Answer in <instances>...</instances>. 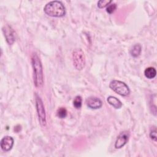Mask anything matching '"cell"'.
<instances>
[{
	"instance_id": "cell-8",
	"label": "cell",
	"mask_w": 157,
	"mask_h": 157,
	"mask_svg": "<svg viewBox=\"0 0 157 157\" xmlns=\"http://www.w3.org/2000/svg\"><path fill=\"white\" fill-rule=\"evenodd\" d=\"M86 104L87 106L93 109H97L100 108L102 102L101 100L96 97H90L86 100Z\"/></svg>"
},
{
	"instance_id": "cell-12",
	"label": "cell",
	"mask_w": 157,
	"mask_h": 157,
	"mask_svg": "<svg viewBox=\"0 0 157 157\" xmlns=\"http://www.w3.org/2000/svg\"><path fill=\"white\" fill-rule=\"evenodd\" d=\"M141 49H142V47L140 44H137L134 45L130 52L131 56H132L133 57L138 56L141 52Z\"/></svg>"
},
{
	"instance_id": "cell-3",
	"label": "cell",
	"mask_w": 157,
	"mask_h": 157,
	"mask_svg": "<svg viewBox=\"0 0 157 157\" xmlns=\"http://www.w3.org/2000/svg\"><path fill=\"white\" fill-rule=\"evenodd\" d=\"M73 64L76 69L82 70L85 66V56L81 48H76L72 52Z\"/></svg>"
},
{
	"instance_id": "cell-9",
	"label": "cell",
	"mask_w": 157,
	"mask_h": 157,
	"mask_svg": "<svg viewBox=\"0 0 157 157\" xmlns=\"http://www.w3.org/2000/svg\"><path fill=\"white\" fill-rule=\"evenodd\" d=\"M3 31L4 33V36L6 37L7 42L9 45H12L15 41V36L13 31L10 28V27L7 26L3 28Z\"/></svg>"
},
{
	"instance_id": "cell-2",
	"label": "cell",
	"mask_w": 157,
	"mask_h": 157,
	"mask_svg": "<svg viewBox=\"0 0 157 157\" xmlns=\"http://www.w3.org/2000/svg\"><path fill=\"white\" fill-rule=\"evenodd\" d=\"M45 13L50 17H61L65 15V7L61 1H53L48 2L44 7Z\"/></svg>"
},
{
	"instance_id": "cell-10",
	"label": "cell",
	"mask_w": 157,
	"mask_h": 157,
	"mask_svg": "<svg viewBox=\"0 0 157 157\" xmlns=\"http://www.w3.org/2000/svg\"><path fill=\"white\" fill-rule=\"evenodd\" d=\"M107 101L109 104L112 105L115 109H120L122 106L121 102L118 99H117L114 96H109L107 99Z\"/></svg>"
},
{
	"instance_id": "cell-17",
	"label": "cell",
	"mask_w": 157,
	"mask_h": 157,
	"mask_svg": "<svg viewBox=\"0 0 157 157\" xmlns=\"http://www.w3.org/2000/svg\"><path fill=\"white\" fill-rule=\"evenodd\" d=\"M150 136L152 140H153L154 141H156V129L155 127H153V128H152V129L151 130Z\"/></svg>"
},
{
	"instance_id": "cell-7",
	"label": "cell",
	"mask_w": 157,
	"mask_h": 157,
	"mask_svg": "<svg viewBox=\"0 0 157 157\" xmlns=\"http://www.w3.org/2000/svg\"><path fill=\"white\" fill-rule=\"evenodd\" d=\"M13 145V139L11 136H4L1 140V147L4 151L10 150Z\"/></svg>"
},
{
	"instance_id": "cell-1",
	"label": "cell",
	"mask_w": 157,
	"mask_h": 157,
	"mask_svg": "<svg viewBox=\"0 0 157 157\" xmlns=\"http://www.w3.org/2000/svg\"><path fill=\"white\" fill-rule=\"evenodd\" d=\"M31 61L34 73V83L36 87L40 88L44 83V76L42 64L36 53L33 54Z\"/></svg>"
},
{
	"instance_id": "cell-6",
	"label": "cell",
	"mask_w": 157,
	"mask_h": 157,
	"mask_svg": "<svg viewBox=\"0 0 157 157\" xmlns=\"http://www.w3.org/2000/svg\"><path fill=\"white\" fill-rule=\"evenodd\" d=\"M129 137V134L128 132L124 131L120 134V135L118 136L115 144V147L116 148H121L123 147L128 141Z\"/></svg>"
},
{
	"instance_id": "cell-14",
	"label": "cell",
	"mask_w": 157,
	"mask_h": 157,
	"mask_svg": "<svg viewBox=\"0 0 157 157\" xmlns=\"http://www.w3.org/2000/svg\"><path fill=\"white\" fill-rule=\"evenodd\" d=\"M82 99L80 96H77L73 102L74 106L76 109H80L82 106Z\"/></svg>"
},
{
	"instance_id": "cell-4",
	"label": "cell",
	"mask_w": 157,
	"mask_h": 157,
	"mask_svg": "<svg viewBox=\"0 0 157 157\" xmlns=\"http://www.w3.org/2000/svg\"><path fill=\"white\" fill-rule=\"evenodd\" d=\"M109 86L115 93L123 96H126L130 93V90L128 85L125 83L120 80H113L111 81Z\"/></svg>"
},
{
	"instance_id": "cell-5",
	"label": "cell",
	"mask_w": 157,
	"mask_h": 157,
	"mask_svg": "<svg viewBox=\"0 0 157 157\" xmlns=\"http://www.w3.org/2000/svg\"><path fill=\"white\" fill-rule=\"evenodd\" d=\"M36 105L37 112V115L40 124L43 126L46 124V115L43 102L39 96L36 95Z\"/></svg>"
},
{
	"instance_id": "cell-15",
	"label": "cell",
	"mask_w": 157,
	"mask_h": 157,
	"mask_svg": "<svg viewBox=\"0 0 157 157\" xmlns=\"http://www.w3.org/2000/svg\"><path fill=\"white\" fill-rule=\"evenodd\" d=\"M112 1L109 0H100L98 2V7L99 8H104L107 6H109Z\"/></svg>"
},
{
	"instance_id": "cell-13",
	"label": "cell",
	"mask_w": 157,
	"mask_h": 157,
	"mask_svg": "<svg viewBox=\"0 0 157 157\" xmlns=\"http://www.w3.org/2000/svg\"><path fill=\"white\" fill-rule=\"evenodd\" d=\"M56 115L60 118H64L67 115V110L64 107H60L56 112Z\"/></svg>"
},
{
	"instance_id": "cell-11",
	"label": "cell",
	"mask_w": 157,
	"mask_h": 157,
	"mask_svg": "<svg viewBox=\"0 0 157 157\" xmlns=\"http://www.w3.org/2000/svg\"><path fill=\"white\" fill-rule=\"evenodd\" d=\"M156 69L153 67H147L145 69L144 71L145 76L149 79L153 78L156 76Z\"/></svg>"
},
{
	"instance_id": "cell-16",
	"label": "cell",
	"mask_w": 157,
	"mask_h": 157,
	"mask_svg": "<svg viewBox=\"0 0 157 157\" xmlns=\"http://www.w3.org/2000/svg\"><path fill=\"white\" fill-rule=\"evenodd\" d=\"M116 8H117V5H116V4H115V3H113V4H110L107 6V9H106V11H107L109 13H113V12L115 11V10L116 9Z\"/></svg>"
}]
</instances>
